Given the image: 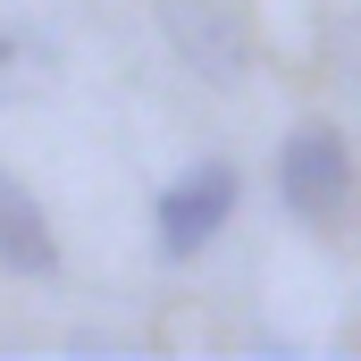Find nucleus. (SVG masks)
<instances>
[{
  "mask_svg": "<svg viewBox=\"0 0 361 361\" xmlns=\"http://www.w3.org/2000/svg\"><path fill=\"white\" fill-rule=\"evenodd\" d=\"M277 202L302 227H336L353 210V143H345V126H328V118L286 126V143H277Z\"/></svg>",
  "mask_w": 361,
  "mask_h": 361,
  "instance_id": "nucleus-1",
  "label": "nucleus"
},
{
  "mask_svg": "<svg viewBox=\"0 0 361 361\" xmlns=\"http://www.w3.org/2000/svg\"><path fill=\"white\" fill-rule=\"evenodd\" d=\"M235 202H244L235 160H193L185 177H169V185H160V202H152V244H160V261H193V252H210V235L235 219Z\"/></svg>",
  "mask_w": 361,
  "mask_h": 361,
  "instance_id": "nucleus-2",
  "label": "nucleus"
},
{
  "mask_svg": "<svg viewBox=\"0 0 361 361\" xmlns=\"http://www.w3.org/2000/svg\"><path fill=\"white\" fill-rule=\"evenodd\" d=\"M160 34L202 85H244L252 68V25L235 0H160Z\"/></svg>",
  "mask_w": 361,
  "mask_h": 361,
  "instance_id": "nucleus-3",
  "label": "nucleus"
},
{
  "mask_svg": "<svg viewBox=\"0 0 361 361\" xmlns=\"http://www.w3.org/2000/svg\"><path fill=\"white\" fill-rule=\"evenodd\" d=\"M0 269H17V277H59V235H51L42 202L8 177V169H0Z\"/></svg>",
  "mask_w": 361,
  "mask_h": 361,
  "instance_id": "nucleus-4",
  "label": "nucleus"
},
{
  "mask_svg": "<svg viewBox=\"0 0 361 361\" xmlns=\"http://www.w3.org/2000/svg\"><path fill=\"white\" fill-rule=\"evenodd\" d=\"M328 68H336V85L353 92V109H361V8L336 17V34H328Z\"/></svg>",
  "mask_w": 361,
  "mask_h": 361,
  "instance_id": "nucleus-5",
  "label": "nucleus"
},
{
  "mask_svg": "<svg viewBox=\"0 0 361 361\" xmlns=\"http://www.w3.org/2000/svg\"><path fill=\"white\" fill-rule=\"evenodd\" d=\"M8 51H17V42H8V34H0V59H8Z\"/></svg>",
  "mask_w": 361,
  "mask_h": 361,
  "instance_id": "nucleus-6",
  "label": "nucleus"
}]
</instances>
